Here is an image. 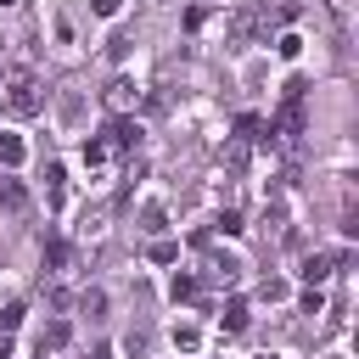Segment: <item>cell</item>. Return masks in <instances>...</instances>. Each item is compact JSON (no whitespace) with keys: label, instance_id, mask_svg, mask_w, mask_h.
I'll return each instance as SVG.
<instances>
[{"label":"cell","instance_id":"8","mask_svg":"<svg viewBox=\"0 0 359 359\" xmlns=\"http://www.w3.org/2000/svg\"><path fill=\"white\" fill-rule=\"evenodd\" d=\"M22 157H28V146H22L17 135H0V163H6V168H17Z\"/></svg>","mask_w":359,"mask_h":359},{"label":"cell","instance_id":"13","mask_svg":"<svg viewBox=\"0 0 359 359\" xmlns=\"http://www.w3.org/2000/svg\"><path fill=\"white\" fill-rule=\"evenodd\" d=\"M174 342H180L185 353H196V348H202V331H196V325H174Z\"/></svg>","mask_w":359,"mask_h":359},{"label":"cell","instance_id":"23","mask_svg":"<svg viewBox=\"0 0 359 359\" xmlns=\"http://www.w3.org/2000/svg\"><path fill=\"white\" fill-rule=\"evenodd\" d=\"M118 6H123V0H90V11H95V17H118Z\"/></svg>","mask_w":359,"mask_h":359},{"label":"cell","instance_id":"20","mask_svg":"<svg viewBox=\"0 0 359 359\" xmlns=\"http://www.w3.org/2000/svg\"><path fill=\"white\" fill-rule=\"evenodd\" d=\"M219 230H224V236H241V213L224 208V213H219Z\"/></svg>","mask_w":359,"mask_h":359},{"label":"cell","instance_id":"15","mask_svg":"<svg viewBox=\"0 0 359 359\" xmlns=\"http://www.w3.org/2000/svg\"><path fill=\"white\" fill-rule=\"evenodd\" d=\"M168 292H174V303H191V297H196V280H191V275H174Z\"/></svg>","mask_w":359,"mask_h":359},{"label":"cell","instance_id":"14","mask_svg":"<svg viewBox=\"0 0 359 359\" xmlns=\"http://www.w3.org/2000/svg\"><path fill=\"white\" fill-rule=\"evenodd\" d=\"M224 163L241 174V168H247V140H230V146H224Z\"/></svg>","mask_w":359,"mask_h":359},{"label":"cell","instance_id":"9","mask_svg":"<svg viewBox=\"0 0 359 359\" xmlns=\"http://www.w3.org/2000/svg\"><path fill=\"white\" fill-rule=\"evenodd\" d=\"M163 224H168V213H163V202H146V208H140V230H151V236H157Z\"/></svg>","mask_w":359,"mask_h":359},{"label":"cell","instance_id":"12","mask_svg":"<svg viewBox=\"0 0 359 359\" xmlns=\"http://www.w3.org/2000/svg\"><path fill=\"white\" fill-rule=\"evenodd\" d=\"M67 337H73V331H67V320H50V325H45V342H39V348H62Z\"/></svg>","mask_w":359,"mask_h":359},{"label":"cell","instance_id":"18","mask_svg":"<svg viewBox=\"0 0 359 359\" xmlns=\"http://www.w3.org/2000/svg\"><path fill=\"white\" fill-rule=\"evenodd\" d=\"M275 50H280V56H286V62H292V56H297V50H303V39H297V34H280V39H275Z\"/></svg>","mask_w":359,"mask_h":359},{"label":"cell","instance_id":"5","mask_svg":"<svg viewBox=\"0 0 359 359\" xmlns=\"http://www.w3.org/2000/svg\"><path fill=\"white\" fill-rule=\"evenodd\" d=\"M107 107H118V112L135 107V84H129V79H112V84H107Z\"/></svg>","mask_w":359,"mask_h":359},{"label":"cell","instance_id":"6","mask_svg":"<svg viewBox=\"0 0 359 359\" xmlns=\"http://www.w3.org/2000/svg\"><path fill=\"white\" fill-rule=\"evenodd\" d=\"M230 34H236V39H252V34H258V11H247V6H241V11L230 17Z\"/></svg>","mask_w":359,"mask_h":359},{"label":"cell","instance_id":"19","mask_svg":"<svg viewBox=\"0 0 359 359\" xmlns=\"http://www.w3.org/2000/svg\"><path fill=\"white\" fill-rule=\"evenodd\" d=\"M84 163H107V140H84Z\"/></svg>","mask_w":359,"mask_h":359},{"label":"cell","instance_id":"7","mask_svg":"<svg viewBox=\"0 0 359 359\" xmlns=\"http://www.w3.org/2000/svg\"><path fill=\"white\" fill-rule=\"evenodd\" d=\"M45 185H50V208H62V196H67V174H62V163L45 168Z\"/></svg>","mask_w":359,"mask_h":359},{"label":"cell","instance_id":"4","mask_svg":"<svg viewBox=\"0 0 359 359\" xmlns=\"http://www.w3.org/2000/svg\"><path fill=\"white\" fill-rule=\"evenodd\" d=\"M0 208H11V213H22V208H28V191H22V180H0Z\"/></svg>","mask_w":359,"mask_h":359},{"label":"cell","instance_id":"1","mask_svg":"<svg viewBox=\"0 0 359 359\" xmlns=\"http://www.w3.org/2000/svg\"><path fill=\"white\" fill-rule=\"evenodd\" d=\"M0 107H6L11 118H34V112L45 107V90H39V79H34L28 67H11V73H6V95H0Z\"/></svg>","mask_w":359,"mask_h":359},{"label":"cell","instance_id":"22","mask_svg":"<svg viewBox=\"0 0 359 359\" xmlns=\"http://www.w3.org/2000/svg\"><path fill=\"white\" fill-rule=\"evenodd\" d=\"M0 325H6V331H17V325H22V303H11V309L0 314Z\"/></svg>","mask_w":359,"mask_h":359},{"label":"cell","instance_id":"11","mask_svg":"<svg viewBox=\"0 0 359 359\" xmlns=\"http://www.w3.org/2000/svg\"><path fill=\"white\" fill-rule=\"evenodd\" d=\"M45 264H50V269H62V264H67V241H62V236H50V241H45Z\"/></svg>","mask_w":359,"mask_h":359},{"label":"cell","instance_id":"3","mask_svg":"<svg viewBox=\"0 0 359 359\" xmlns=\"http://www.w3.org/2000/svg\"><path fill=\"white\" fill-rule=\"evenodd\" d=\"M331 269H337V258H331V252H309V258H303V280H309V286H320Z\"/></svg>","mask_w":359,"mask_h":359},{"label":"cell","instance_id":"2","mask_svg":"<svg viewBox=\"0 0 359 359\" xmlns=\"http://www.w3.org/2000/svg\"><path fill=\"white\" fill-rule=\"evenodd\" d=\"M112 146H140V123H135V118H112V123H107V151H112Z\"/></svg>","mask_w":359,"mask_h":359},{"label":"cell","instance_id":"10","mask_svg":"<svg viewBox=\"0 0 359 359\" xmlns=\"http://www.w3.org/2000/svg\"><path fill=\"white\" fill-rule=\"evenodd\" d=\"M224 331H247V303H241V297L224 303Z\"/></svg>","mask_w":359,"mask_h":359},{"label":"cell","instance_id":"17","mask_svg":"<svg viewBox=\"0 0 359 359\" xmlns=\"http://www.w3.org/2000/svg\"><path fill=\"white\" fill-rule=\"evenodd\" d=\"M258 297H264V303H280V297H286V280H275V275H269V280L258 286Z\"/></svg>","mask_w":359,"mask_h":359},{"label":"cell","instance_id":"21","mask_svg":"<svg viewBox=\"0 0 359 359\" xmlns=\"http://www.w3.org/2000/svg\"><path fill=\"white\" fill-rule=\"evenodd\" d=\"M320 309H325V297H320V286H309L303 292V314H320Z\"/></svg>","mask_w":359,"mask_h":359},{"label":"cell","instance_id":"16","mask_svg":"<svg viewBox=\"0 0 359 359\" xmlns=\"http://www.w3.org/2000/svg\"><path fill=\"white\" fill-rule=\"evenodd\" d=\"M174 258H180L174 241H151V264H174Z\"/></svg>","mask_w":359,"mask_h":359}]
</instances>
